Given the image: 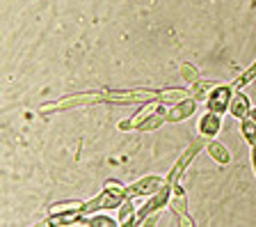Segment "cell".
<instances>
[{
  "mask_svg": "<svg viewBox=\"0 0 256 227\" xmlns=\"http://www.w3.org/2000/svg\"><path fill=\"white\" fill-rule=\"evenodd\" d=\"M194 108H197V99L194 97H186V99H178V101L174 103V106H170V110H167V122H181V119L190 117L192 113H194Z\"/></svg>",
  "mask_w": 256,
  "mask_h": 227,
  "instance_id": "obj_4",
  "label": "cell"
},
{
  "mask_svg": "<svg viewBox=\"0 0 256 227\" xmlns=\"http://www.w3.org/2000/svg\"><path fill=\"white\" fill-rule=\"evenodd\" d=\"M234 92H236L234 85H215L213 90L206 94L204 106H206V110H213V113H218V115L229 113V103H231Z\"/></svg>",
  "mask_w": 256,
  "mask_h": 227,
  "instance_id": "obj_1",
  "label": "cell"
},
{
  "mask_svg": "<svg viewBox=\"0 0 256 227\" xmlns=\"http://www.w3.org/2000/svg\"><path fill=\"white\" fill-rule=\"evenodd\" d=\"M87 225H106V227H112V225H119L117 218L112 216H96V213H92V216H87Z\"/></svg>",
  "mask_w": 256,
  "mask_h": 227,
  "instance_id": "obj_11",
  "label": "cell"
},
{
  "mask_svg": "<svg viewBox=\"0 0 256 227\" xmlns=\"http://www.w3.org/2000/svg\"><path fill=\"white\" fill-rule=\"evenodd\" d=\"M119 225H135V218H138V213H135V206L130 204V197H126L124 200V204L119 206Z\"/></svg>",
  "mask_w": 256,
  "mask_h": 227,
  "instance_id": "obj_10",
  "label": "cell"
},
{
  "mask_svg": "<svg viewBox=\"0 0 256 227\" xmlns=\"http://www.w3.org/2000/svg\"><path fill=\"white\" fill-rule=\"evenodd\" d=\"M250 113H252V103H250V99H247V94L236 90L234 97H231V103H229V115H234L236 119H242Z\"/></svg>",
  "mask_w": 256,
  "mask_h": 227,
  "instance_id": "obj_5",
  "label": "cell"
},
{
  "mask_svg": "<svg viewBox=\"0 0 256 227\" xmlns=\"http://www.w3.org/2000/svg\"><path fill=\"white\" fill-rule=\"evenodd\" d=\"M252 168H254V174H256V145L252 147Z\"/></svg>",
  "mask_w": 256,
  "mask_h": 227,
  "instance_id": "obj_13",
  "label": "cell"
},
{
  "mask_svg": "<svg viewBox=\"0 0 256 227\" xmlns=\"http://www.w3.org/2000/svg\"><path fill=\"white\" fill-rule=\"evenodd\" d=\"M250 117H252V119H254V122H256V108H252V113H250Z\"/></svg>",
  "mask_w": 256,
  "mask_h": 227,
  "instance_id": "obj_14",
  "label": "cell"
},
{
  "mask_svg": "<svg viewBox=\"0 0 256 227\" xmlns=\"http://www.w3.org/2000/svg\"><path fill=\"white\" fill-rule=\"evenodd\" d=\"M206 151H208V156L213 158L215 163H220V165H229V163H231V151L226 149V147H224L220 140H215V138H210V140H208Z\"/></svg>",
  "mask_w": 256,
  "mask_h": 227,
  "instance_id": "obj_7",
  "label": "cell"
},
{
  "mask_svg": "<svg viewBox=\"0 0 256 227\" xmlns=\"http://www.w3.org/2000/svg\"><path fill=\"white\" fill-rule=\"evenodd\" d=\"M85 202L80 200H64V202H58L48 209V216H60V213H69V211H82Z\"/></svg>",
  "mask_w": 256,
  "mask_h": 227,
  "instance_id": "obj_9",
  "label": "cell"
},
{
  "mask_svg": "<svg viewBox=\"0 0 256 227\" xmlns=\"http://www.w3.org/2000/svg\"><path fill=\"white\" fill-rule=\"evenodd\" d=\"M202 147H204V142H197V145H192L190 149H188L186 154H183V156L178 158V163H176V165H174V170H172V172H170V177H167V184H176V177H178V174H181L183 170H186L188 165H190V161H192V158H194V156H197V151L202 149Z\"/></svg>",
  "mask_w": 256,
  "mask_h": 227,
  "instance_id": "obj_6",
  "label": "cell"
},
{
  "mask_svg": "<svg viewBox=\"0 0 256 227\" xmlns=\"http://www.w3.org/2000/svg\"><path fill=\"white\" fill-rule=\"evenodd\" d=\"M181 74H183V78H186L188 83H192V85L202 81V76H199V71L194 69L192 65H183V67H181Z\"/></svg>",
  "mask_w": 256,
  "mask_h": 227,
  "instance_id": "obj_12",
  "label": "cell"
},
{
  "mask_svg": "<svg viewBox=\"0 0 256 227\" xmlns=\"http://www.w3.org/2000/svg\"><path fill=\"white\" fill-rule=\"evenodd\" d=\"M165 184H167L165 177H160V174H149V177L138 179L133 186H126V195L130 200H133V197H151V195H156Z\"/></svg>",
  "mask_w": 256,
  "mask_h": 227,
  "instance_id": "obj_2",
  "label": "cell"
},
{
  "mask_svg": "<svg viewBox=\"0 0 256 227\" xmlns=\"http://www.w3.org/2000/svg\"><path fill=\"white\" fill-rule=\"evenodd\" d=\"M197 129H199V133H202L204 138H208V140L215 138V135L222 131V115L213 113V110H206V113L199 117Z\"/></svg>",
  "mask_w": 256,
  "mask_h": 227,
  "instance_id": "obj_3",
  "label": "cell"
},
{
  "mask_svg": "<svg viewBox=\"0 0 256 227\" xmlns=\"http://www.w3.org/2000/svg\"><path fill=\"white\" fill-rule=\"evenodd\" d=\"M238 122H240V135H242V140H245L250 147H254L256 145V122L250 117V115L238 119Z\"/></svg>",
  "mask_w": 256,
  "mask_h": 227,
  "instance_id": "obj_8",
  "label": "cell"
}]
</instances>
